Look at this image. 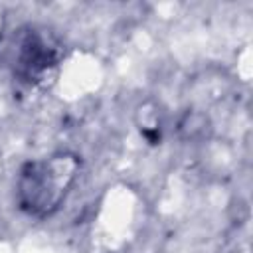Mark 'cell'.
Listing matches in <instances>:
<instances>
[{
  "label": "cell",
  "mask_w": 253,
  "mask_h": 253,
  "mask_svg": "<svg viewBox=\"0 0 253 253\" xmlns=\"http://www.w3.org/2000/svg\"><path fill=\"white\" fill-rule=\"evenodd\" d=\"M79 164V156L67 150L26 162L16 178L18 208L36 219L51 217L73 188Z\"/></svg>",
  "instance_id": "1"
},
{
  "label": "cell",
  "mask_w": 253,
  "mask_h": 253,
  "mask_svg": "<svg viewBox=\"0 0 253 253\" xmlns=\"http://www.w3.org/2000/svg\"><path fill=\"white\" fill-rule=\"evenodd\" d=\"M55 61H57L55 47L45 38H42L36 30L30 28L24 34L22 42L18 43L16 63L22 67V71H26L28 75H36V73L45 71Z\"/></svg>",
  "instance_id": "2"
}]
</instances>
